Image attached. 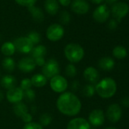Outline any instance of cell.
I'll list each match as a JSON object with an SVG mask.
<instances>
[{
	"instance_id": "6da1fadb",
	"label": "cell",
	"mask_w": 129,
	"mask_h": 129,
	"mask_svg": "<svg viewBox=\"0 0 129 129\" xmlns=\"http://www.w3.org/2000/svg\"><path fill=\"white\" fill-rule=\"evenodd\" d=\"M56 106L61 113L68 116L77 115L81 109V100L71 92L62 93L57 100Z\"/></svg>"
},
{
	"instance_id": "7a4b0ae2",
	"label": "cell",
	"mask_w": 129,
	"mask_h": 129,
	"mask_svg": "<svg viewBox=\"0 0 129 129\" xmlns=\"http://www.w3.org/2000/svg\"><path fill=\"white\" fill-rule=\"evenodd\" d=\"M116 83L111 78H103L95 87L96 92L100 97L104 99L113 96L116 92Z\"/></svg>"
},
{
	"instance_id": "3957f363",
	"label": "cell",
	"mask_w": 129,
	"mask_h": 129,
	"mask_svg": "<svg viewBox=\"0 0 129 129\" xmlns=\"http://www.w3.org/2000/svg\"><path fill=\"white\" fill-rule=\"evenodd\" d=\"M66 58L72 63H78L84 56V50L81 46L77 43H69L64 49Z\"/></svg>"
},
{
	"instance_id": "277c9868",
	"label": "cell",
	"mask_w": 129,
	"mask_h": 129,
	"mask_svg": "<svg viewBox=\"0 0 129 129\" xmlns=\"http://www.w3.org/2000/svg\"><path fill=\"white\" fill-rule=\"evenodd\" d=\"M59 64L54 58L49 59L43 66L42 72L46 78H52L59 73Z\"/></svg>"
},
{
	"instance_id": "5b68a950",
	"label": "cell",
	"mask_w": 129,
	"mask_h": 129,
	"mask_svg": "<svg viewBox=\"0 0 129 129\" xmlns=\"http://www.w3.org/2000/svg\"><path fill=\"white\" fill-rule=\"evenodd\" d=\"M50 87L54 92L62 93L68 88V81L66 78L58 75L51 78Z\"/></svg>"
},
{
	"instance_id": "8992f818",
	"label": "cell",
	"mask_w": 129,
	"mask_h": 129,
	"mask_svg": "<svg viewBox=\"0 0 129 129\" xmlns=\"http://www.w3.org/2000/svg\"><path fill=\"white\" fill-rule=\"evenodd\" d=\"M112 14L118 22H120L129 12V6L123 2L115 3L111 9Z\"/></svg>"
},
{
	"instance_id": "52a82bcc",
	"label": "cell",
	"mask_w": 129,
	"mask_h": 129,
	"mask_svg": "<svg viewBox=\"0 0 129 129\" xmlns=\"http://www.w3.org/2000/svg\"><path fill=\"white\" fill-rule=\"evenodd\" d=\"M64 34L63 27L58 24H51L46 30V37L48 40L55 42L61 40Z\"/></svg>"
},
{
	"instance_id": "ba28073f",
	"label": "cell",
	"mask_w": 129,
	"mask_h": 129,
	"mask_svg": "<svg viewBox=\"0 0 129 129\" xmlns=\"http://www.w3.org/2000/svg\"><path fill=\"white\" fill-rule=\"evenodd\" d=\"M13 43L15 50L21 53H30L34 48V44L27 37H18L15 40Z\"/></svg>"
},
{
	"instance_id": "9c48e42d",
	"label": "cell",
	"mask_w": 129,
	"mask_h": 129,
	"mask_svg": "<svg viewBox=\"0 0 129 129\" xmlns=\"http://www.w3.org/2000/svg\"><path fill=\"white\" fill-rule=\"evenodd\" d=\"M109 10L107 6L100 5L99 6L93 13V19L98 23H103L107 21L109 17Z\"/></svg>"
},
{
	"instance_id": "30bf717a",
	"label": "cell",
	"mask_w": 129,
	"mask_h": 129,
	"mask_svg": "<svg viewBox=\"0 0 129 129\" xmlns=\"http://www.w3.org/2000/svg\"><path fill=\"white\" fill-rule=\"evenodd\" d=\"M121 109L119 106V105L116 103L111 104L107 109L106 116L108 119L112 123H116L117 121H118L121 117Z\"/></svg>"
},
{
	"instance_id": "8fae6325",
	"label": "cell",
	"mask_w": 129,
	"mask_h": 129,
	"mask_svg": "<svg viewBox=\"0 0 129 129\" xmlns=\"http://www.w3.org/2000/svg\"><path fill=\"white\" fill-rule=\"evenodd\" d=\"M18 69L25 73H29L33 72L36 68V64L34 59L31 57H24L22 58L18 64Z\"/></svg>"
},
{
	"instance_id": "7c38bea8",
	"label": "cell",
	"mask_w": 129,
	"mask_h": 129,
	"mask_svg": "<svg viewBox=\"0 0 129 129\" xmlns=\"http://www.w3.org/2000/svg\"><path fill=\"white\" fill-rule=\"evenodd\" d=\"M105 121V116L103 110L96 109L93 110L89 115V123L95 127L102 125Z\"/></svg>"
},
{
	"instance_id": "4fadbf2b",
	"label": "cell",
	"mask_w": 129,
	"mask_h": 129,
	"mask_svg": "<svg viewBox=\"0 0 129 129\" xmlns=\"http://www.w3.org/2000/svg\"><path fill=\"white\" fill-rule=\"evenodd\" d=\"M6 98L9 103L15 104L21 102L24 98V91L20 87H14L8 90L6 93Z\"/></svg>"
},
{
	"instance_id": "5bb4252c",
	"label": "cell",
	"mask_w": 129,
	"mask_h": 129,
	"mask_svg": "<svg viewBox=\"0 0 129 129\" xmlns=\"http://www.w3.org/2000/svg\"><path fill=\"white\" fill-rule=\"evenodd\" d=\"M72 10L78 15H84L90 9L89 3L86 0H74L71 5Z\"/></svg>"
},
{
	"instance_id": "9a60e30c",
	"label": "cell",
	"mask_w": 129,
	"mask_h": 129,
	"mask_svg": "<svg viewBox=\"0 0 129 129\" xmlns=\"http://www.w3.org/2000/svg\"><path fill=\"white\" fill-rule=\"evenodd\" d=\"M67 129H90V124L85 118H75L69 121Z\"/></svg>"
},
{
	"instance_id": "2e32d148",
	"label": "cell",
	"mask_w": 129,
	"mask_h": 129,
	"mask_svg": "<svg viewBox=\"0 0 129 129\" xmlns=\"http://www.w3.org/2000/svg\"><path fill=\"white\" fill-rule=\"evenodd\" d=\"M84 77L86 79V81H87L88 82L91 84H95L99 81L100 74L95 68L90 66L84 70Z\"/></svg>"
},
{
	"instance_id": "e0dca14e",
	"label": "cell",
	"mask_w": 129,
	"mask_h": 129,
	"mask_svg": "<svg viewBox=\"0 0 129 129\" xmlns=\"http://www.w3.org/2000/svg\"><path fill=\"white\" fill-rule=\"evenodd\" d=\"M0 84L3 88L10 90L15 87L17 84V80L13 75H6L2 78L1 81H0Z\"/></svg>"
},
{
	"instance_id": "ac0fdd59",
	"label": "cell",
	"mask_w": 129,
	"mask_h": 129,
	"mask_svg": "<svg viewBox=\"0 0 129 129\" xmlns=\"http://www.w3.org/2000/svg\"><path fill=\"white\" fill-rule=\"evenodd\" d=\"M98 66L100 69L103 71H110L115 66V61L110 57H103L100 59Z\"/></svg>"
},
{
	"instance_id": "d6986e66",
	"label": "cell",
	"mask_w": 129,
	"mask_h": 129,
	"mask_svg": "<svg viewBox=\"0 0 129 129\" xmlns=\"http://www.w3.org/2000/svg\"><path fill=\"white\" fill-rule=\"evenodd\" d=\"M44 7L47 13L52 15H55L59 9L57 0H46L44 3Z\"/></svg>"
},
{
	"instance_id": "ffe728a7",
	"label": "cell",
	"mask_w": 129,
	"mask_h": 129,
	"mask_svg": "<svg viewBox=\"0 0 129 129\" xmlns=\"http://www.w3.org/2000/svg\"><path fill=\"white\" fill-rule=\"evenodd\" d=\"M28 11L30 13L33 19L37 22H42L44 20V15L41 9L36 7V6H31L28 8Z\"/></svg>"
},
{
	"instance_id": "44dd1931",
	"label": "cell",
	"mask_w": 129,
	"mask_h": 129,
	"mask_svg": "<svg viewBox=\"0 0 129 129\" xmlns=\"http://www.w3.org/2000/svg\"><path fill=\"white\" fill-rule=\"evenodd\" d=\"M30 80L32 85L36 87H43L47 83V78L43 74H36Z\"/></svg>"
},
{
	"instance_id": "7402d4cb",
	"label": "cell",
	"mask_w": 129,
	"mask_h": 129,
	"mask_svg": "<svg viewBox=\"0 0 129 129\" xmlns=\"http://www.w3.org/2000/svg\"><path fill=\"white\" fill-rule=\"evenodd\" d=\"M13 112L18 117L21 118L24 115L28 112V108L24 103L19 102V103L14 104Z\"/></svg>"
},
{
	"instance_id": "603a6c76",
	"label": "cell",
	"mask_w": 129,
	"mask_h": 129,
	"mask_svg": "<svg viewBox=\"0 0 129 129\" xmlns=\"http://www.w3.org/2000/svg\"><path fill=\"white\" fill-rule=\"evenodd\" d=\"M15 47L12 42H6L1 46V52L6 57H10L15 52Z\"/></svg>"
},
{
	"instance_id": "cb8c5ba5",
	"label": "cell",
	"mask_w": 129,
	"mask_h": 129,
	"mask_svg": "<svg viewBox=\"0 0 129 129\" xmlns=\"http://www.w3.org/2000/svg\"><path fill=\"white\" fill-rule=\"evenodd\" d=\"M47 50L45 46L43 45H38L36 47H34L32 51L30 52L32 58H44V56L46 55Z\"/></svg>"
},
{
	"instance_id": "d4e9b609",
	"label": "cell",
	"mask_w": 129,
	"mask_h": 129,
	"mask_svg": "<svg viewBox=\"0 0 129 129\" xmlns=\"http://www.w3.org/2000/svg\"><path fill=\"white\" fill-rule=\"evenodd\" d=\"M2 64L3 69L9 72H13L15 69V61L11 57H6L3 59Z\"/></svg>"
},
{
	"instance_id": "484cf974",
	"label": "cell",
	"mask_w": 129,
	"mask_h": 129,
	"mask_svg": "<svg viewBox=\"0 0 129 129\" xmlns=\"http://www.w3.org/2000/svg\"><path fill=\"white\" fill-rule=\"evenodd\" d=\"M112 55L114 57L118 59H122L127 56V50L124 47L121 46H115L112 50Z\"/></svg>"
},
{
	"instance_id": "4316f807",
	"label": "cell",
	"mask_w": 129,
	"mask_h": 129,
	"mask_svg": "<svg viewBox=\"0 0 129 129\" xmlns=\"http://www.w3.org/2000/svg\"><path fill=\"white\" fill-rule=\"evenodd\" d=\"M52 121V118L50 114L49 113H44L42 114L40 117V124L42 126H48L51 124Z\"/></svg>"
},
{
	"instance_id": "83f0119b",
	"label": "cell",
	"mask_w": 129,
	"mask_h": 129,
	"mask_svg": "<svg viewBox=\"0 0 129 129\" xmlns=\"http://www.w3.org/2000/svg\"><path fill=\"white\" fill-rule=\"evenodd\" d=\"M30 41L31 43L34 45V44H37L40 42V40H41V37H40V34L37 32V31H30L27 37Z\"/></svg>"
},
{
	"instance_id": "f1b7e54d",
	"label": "cell",
	"mask_w": 129,
	"mask_h": 129,
	"mask_svg": "<svg viewBox=\"0 0 129 129\" xmlns=\"http://www.w3.org/2000/svg\"><path fill=\"white\" fill-rule=\"evenodd\" d=\"M59 21L62 24H68L71 21V15L67 11H62L59 15Z\"/></svg>"
},
{
	"instance_id": "f546056e",
	"label": "cell",
	"mask_w": 129,
	"mask_h": 129,
	"mask_svg": "<svg viewBox=\"0 0 129 129\" xmlns=\"http://www.w3.org/2000/svg\"><path fill=\"white\" fill-rule=\"evenodd\" d=\"M95 87L93 86V85H86L83 90H82V93H83V95L86 97H91L93 96L94 93H95Z\"/></svg>"
},
{
	"instance_id": "4dcf8cb0",
	"label": "cell",
	"mask_w": 129,
	"mask_h": 129,
	"mask_svg": "<svg viewBox=\"0 0 129 129\" xmlns=\"http://www.w3.org/2000/svg\"><path fill=\"white\" fill-rule=\"evenodd\" d=\"M66 74L67 76L70 78H73L77 75V69L76 67L72 64H69L66 68Z\"/></svg>"
},
{
	"instance_id": "1f68e13d",
	"label": "cell",
	"mask_w": 129,
	"mask_h": 129,
	"mask_svg": "<svg viewBox=\"0 0 129 129\" xmlns=\"http://www.w3.org/2000/svg\"><path fill=\"white\" fill-rule=\"evenodd\" d=\"M32 83H31V80L30 78H24L21 81V87L20 88L23 90V91H25L27 90H29V89H31V87H32Z\"/></svg>"
},
{
	"instance_id": "d6a6232c",
	"label": "cell",
	"mask_w": 129,
	"mask_h": 129,
	"mask_svg": "<svg viewBox=\"0 0 129 129\" xmlns=\"http://www.w3.org/2000/svg\"><path fill=\"white\" fill-rule=\"evenodd\" d=\"M35 97H36V93L34 90L29 89V90L24 91V98H25L27 100L30 102L34 101L35 100Z\"/></svg>"
},
{
	"instance_id": "836d02e7",
	"label": "cell",
	"mask_w": 129,
	"mask_h": 129,
	"mask_svg": "<svg viewBox=\"0 0 129 129\" xmlns=\"http://www.w3.org/2000/svg\"><path fill=\"white\" fill-rule=\"evenodd\" d=\"M15 1L21 6H25L29 8L34 6L37 0H15Z\"/></svg>"
},
{
	"instance_id": "e575fe53",
	"label": "cell",
	"mask_w": 129,
	"mask_h": 129,
	"mask_svg": "<svg viewBox=\"0 0 129 129\" xmlns=\"http://www.w3.org/2000/svg\"><path fill=\"white\" fill-rule=\"evenodd\" d=\"M23 129H43V126L40 123L37 122H30L24 124Z\"/></svg>"
},
{
	"instance_id": "d590c367",
	"label": "cell",
	"mask_w": 129,
	"mask_h": 129,
	"mask_svg": "<svg viewBox=\"0 0 129 129\" xmlns=\"http://www.w3.org/2000/svg\"><path fill=\"white\" fill-rule=\"evenodd\" d=\"M21 118L22 121H23L24 122H25L26 124H27V123H30V122H31V121H32V115H31L29 112H27V113H26L25 115H24Z\"/></svg>"
},
{
	"instance_id": "8d00e7d4",
	"label": "cell",
	"mask_w": 129,
	"mask_h": 129,
	"mask_svg": "<svg viewBox=\"0 0 129 129\" xmlns=\"http://www.w3.org/2000/svg\"><path fill=\"white\" fill-rule=\"evenodd\" d=\"M34 61H35L36 66H40V67H43L45 64V63H46V61H45L44 58H34Z\"/></svg>"
},
{
	"instance_id": "74e56055",
	"label": "cell",
	"mask_w": 129,
	"mask_h": 129,
	"mask_svg": "<svg viewBox=\"0 0 129 129\" xmlns=\"http://www.w3.org/2000/svg\"><path fill=\"white\" fill-rule=\"evenodd\" d=\"M118 26V21L116 20H111L108 24V27L109 30H115Z\"/></svg>"
},
{
	"instance_id": "f35d334b",
	"label": "cell",
	"mask_w": 129,
	"mask_h": 129,
	"mask_svg": "<svg viewBox=\"0 0 129 129\" xmlns=\"http://www.w3.org/2000/svg\"><path fill=\"white\" fill-rule=\"evenodd\" d=\"M121 104L125 107H129V96L124 97L121 100Z\"/></svg>"
},
{
	"instance_id": "ab89813d",
	"label": "cell",
	"mask_w": 129,
	"mask_h": 129,
	"mask_svg": "<svg viewBox=\"0 0 129 129\" xmlns=\"http://www.w3.org/2000/svg\"><path fill=\"white\" fill-rule=\"evenodd\" d=\"M58 2L63 6H68L71 4V0H58Z\"/></svg>"
},
{
	"instance_id": "60d3db41",
	"label": "cell",
	"mask_w": 129,
	"mask_h": 129,
	"mask_svg": "<svg viewBox=\"0 0 129 129\" xmlns=\"http://www.w3.org/2000/svg\"><path fill=\"white\" fill-rule=\"evenodd\" d=\"M90 1L94 4H100L103 0H90Z\"/></svg>"
},
{
	"instance_id": "b9f144b4",
	"label": "cell",
	"mask_w": 129,
	"mask_h": 129,
	"mask_svg": "<svg viewBox=\"0 0 129 129\" xmlns=\"http://www.w3.org/2000/svg\"><path fill=\"white\" fill-rule=\"evenodd\" d=\"M105 1L107 3H109V4H115L118 0H105Z\"/></svg>"
},
{
	"instance_id": "7bdbcfd3",
	"label": "cell",
	"mask_w": 129,
	"mask_h": 129,
	"mask_svg": "<svg viewBox=\"0 0 129 129\" xmlns=\"http://www.w3.org/2000/svg\"><path fill=\"white\" fill-rule=\"evenodd\" d=\"M3 99H4V94L2 90H0V103L3 101Z\"/></svg>"
},
{
	"instance_id": "ee69618b",
	"label": "cell",
	"mask_w": 129,
	"mask_h": 129,
	"mask_svg": "<svg viewBox=\"0 0 129 129\" xmlns=\"http://www.w3.org/2000/svg\"><path fill=\"white\" fill-rule=\"evenodd\" d=\"M105 129H117V128H115V127H106V128H105Z\"/></svg>"
},
{
	"instance_id": "f6af8a7d",
	"label": "cell",
	"mask_w": 129,
	"mask_h": 129,
	"mask_svg": "<svg viewBox=\"0 0 129 129\" xmlns=\"http://www.w3.org/2000/svg\"><path fill=\"white\" fill-rule=\"evenodd\" d=\"M0 76H1V72H0Z\"/></svg>"
}]
</instances>
